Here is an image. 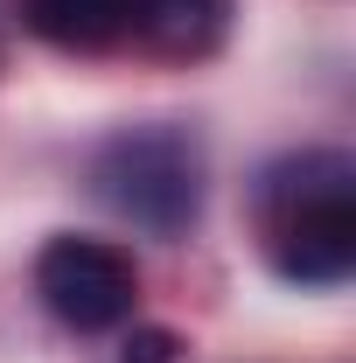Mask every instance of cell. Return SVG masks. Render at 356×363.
<instances>
[{"mask_svg":"<svg viewBox=\"0 0 356 363\" xmlns=\"http://www.w3.org/2000/svg\"><path fill=\"white\" fill-rule=\"evenodd\" d=\"M35 294L63 328L77 335H105V328H126L140 308V266L105 245V238H49L43 259H35Z\"/></svg>","mask_w":356,"mask_h":363,"instance_id":"obj_4","label":"cell"},{"mask_svg":"<svg viewBox=\"0 0 356 363\" xmlns=\"http://www.w3.org/2000/svg\"><path fill=\"white\" fill-rule=\"evenodd\" d=\"M259 245L287 286H343L356 272V161L343 147L279 154L259 175Z\"/></svg>","mask_w":356,"mask_h":363,"instance_id":"obj_1","label":"cell"},{"mask_svg":"<svg viewBox=\"0 0 356 363\" xmlns=\"http://www.w3.org/2000/svg\"><path fill=\"white\" fill-rule=\"evenodd\" d=\"M91 189L147 238H182L203 217V147L182 126H119L91 154Z\"/></svg>","mask_w":356,"mask_h":363,"instance_id":"obj_3","label":"cell"},{"mask_svg":"<svg viewBox=\"0 0 356 363\" xmlns=\"http://www.w3.org/2000/svg\"><path fill=\"white\" fill-rule=\"evenodd\" d=\"M119 363H175V335L168 328H133L126 350H119Z\"/></svg>","mask_w":356,"mask_h":363,"instance_id":"obj_5","label":"cell"},{"mask_svg":"<svg viewBox=\"0 0 356 363\" xmlns=\"http://www.w3.org/2000/svg\"><path fill=\"white\" fill-rule=\"evenodd\" d=\"M21 21L70 56L196 63L230 35V0H21Z\"/></svg>","mask_w":356,"mask_h":363,"instance_id":"obj_2","label":"cell"}]
</instances>
